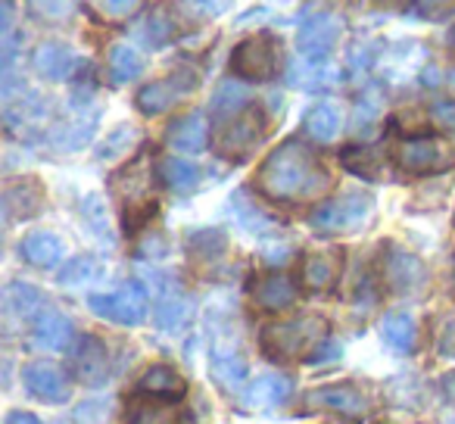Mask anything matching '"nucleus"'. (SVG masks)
Returning a JSON list of instances; mask_svg holds the SVG:
<instances>
[{
  "mask_svg": "<svg viewBox=\"0 0 455 424\" xmlns=\"http://www.w3.org/2000/svg\"><path fill=\"white\" fill-rule=\"evenodd\" d=\"M259 190L275 203H306L322 196L331 188V175L322 159L303 144V140H284L268 153L256 175Z\"/></svg>",
  "mask_w": 455,
  "mask_h": 424,
  "instance_id": "obj_1",
  "label": "nucleus"
},
{
  "mask_svg": "<svg viewBox=\"0 0 455 424\" xmlns=\"http://www.w3.org/2000/svg\"><path fill=\"white\" fill-rule=\"evenodd\" d=\"M328 322L322 316H299L291 322H275L262 331V347L275 359H299L312 347H322Z\"/></svg>",
  "mask_w": 455,
  "mask_h": 424,
  "instance_id": "obj_2",
  "label": "nucleus"
},
{
  "mask_svg": "<svg viewBox=\"0 0 455 424\" xmlns=\"http://www.w3.org/2000/svg\"><path fill=\"white\" fill-rule=\"evenodd\" d=\"M371 212L374 196L365 194V190H349V194L312 209L309 225L322 235H347V231H359L371 219Z\"/></svg>",
  "mask_w": 455,
  "mask_h": 424,
  "instance_id": "obj_3",
  "label": "nucleus"
},
{
  "mask_svg": "<svg viewBox=\"0 0 455 424\" xmlns=\"http://www.w3.org/2000/svg\"><path fill=\"white\" fill-rule=\"evenodd\" d=\"M396 165L409 175H434L455 165V147L443 138L415 134L396 144Z\"/></svg>",
  "mask_w": 455,
  "mask_h": 424,
  "instance_id": "obj_4",
  "label": "nucleus"
},
{
  "mask_svg": "<svg viewBox=\"0 0 455 424\" xmlns=\"http://www.w3.org/2000/svg\"><path fill=\"white\" fill-rule=\"evenodd\" d=\"M281 66V44L272 35H253V38L241 41L231 53V69L235 76L250 78V82H268L275 78Z\"/></svg>",
  "mask_w": 455,
  "mask_h": 424,
  "instance_id": "obj_5",
  "label": "nucleus"
},
{
  "mask_svg": "<svg viewBox=\"0 0 455 424\" xmlns=\"http://www.w3.org/2000/svg\"><path fill=\"white\" fill-rule=\"evenodd\" d=\"M91 312L107 322L116 324H140L147 316V291L132 281V284L119 287V291H109V293H94L88 300Z\"/></svg>",
  "mask_w": 455,
  "mask_h": 424,
  "instance_id": "obj_6",
  "label": "nucleus"
},
{
  "mask_svg": "<svg viewBox=\"0 0 455 424\" xmlns=\"http://www.w3.org/2000/svg\"><path fill=\"white\" fill-rule=\"evenodd\" d=\"M200 84V76H196L194 69H175L169 72L165 78H159V82H150L147 88H140L138 94V109L144 116H159L165 113V109H172L178 100H184L188 94H194V88Z\"/></svg>",
  "mask_w": 455,
  "mask_h": 424,
  "instance_id": "obj_7",
  "label": "nucleus"
},
{
  "mask_svg": "<svg viewBox=\"0 0 455 424\" xmlns=\"http://www.w3.org/2000/svg\"><path fill=\"white\" fill-rule=\"evenodd\" d=\"M209 365H212V378L219 380V387L231 393H243V380H247V359L241 353V343L235 334L219 331L212 337V347H209Z\"/></svg>",
  "mask_w": 455,
  "mask_h": 424,
  "instance_id": "obj_8",
  "label": "nucleus"
},
{
  "mask_svg": "<svg viewBox=\"0 0 455 424\" xmlns=\"http://www.w3.org/2000/svg\"><path fill=\"white\" fill-rule=\"evenodd\" d=\"M116 188H122L128 228L134 231L153 212V190H150V175H147V159H138V163L128 165V169L116 178Z\"/></svg>",
  "mask_w": 455,
  "mask_h": 424,
  "instance_id": "obj_9",
  "label": "nucleus"
},
{
  "mask_svg": "<svg viewBox=\"0 0 455 424\" xmlns=\"http://www.w3.org/2000/svg\"><path fill=\"white\" fill-rule=\"evenodd\" d=\"M150 287H153V297H156V309H153L156 324L163 331H169V334L181 331L190 318V300L184 297L181 287L172 278H165V275H150Z\"/></svg>",
  "mask_w": 455,
  "mask_h": 424,
  "instance_id": "obj_10",
  "label": "nucleus"
},
{
  "mask_svg": "<svg viewBox=\"0 0 455 424\" xmlns=\"http://www.w3.org/2000/svg\"><path fill=\"white\" fill-rule=\"evenodd\" d=\"M262 132H266L262 116L256 109H243L241 116L225 122L219 134V153L228 159H243L262 140Z\"/></svg>",
  "mask_w": 455,
  "mask_h": 424,
  "instance_id": "obj_11",
  "label": "nucleus"
},
{
  "mask_svg": "<svg viewBox=\"0 0 455 424\" xmlns=\"http://www.w3.org/2000/svg\"><path fill=\"white\" fill-rule=\"evenodd\" d=\"M22 384H26V390L32 393L35 399L53 403V405L66 403L72 393L66 372L60 365H53V362H32V365H26L22 368Z\"/></svg>",
  "mask_w": 455,
  "mask_h": 424,
  "instance_id": "obj_12",
  "label": "nucleus"
},
{
  "mask_svg": "<svg viewBox=\"0 0 455 424\" xmlns=\"http://www.w3.org/2000/svg\"><path fill=\"white\" fill-rule=\"evenodd\" d=\"M343 32V22L331 13H318L312 20H306L299 26L297 35V47L306 60H328V53L334 51L337 38Z\"/></svg>",
  "mask_w": 455,
  "mask_h": 424,
  "instance_id": "obj_13",
  "label": "nucleus"
},
{
  "mask_svg": "<svg viewBox=\"0 0 455 424\" xmlns=\"http://www.w3.org/2000/svg\"><path fill=\"white\" fill-rule=\"evenodd\" d=\"M306 409H328V412H340L347 418H365L371 403L365 399V393H359L353 384H328L318 387L306 396Z\"/></svg>",
  "mask_w": 455,
  "mask_h": 424,
  "instance_id": "obj_14",
  "label": "nucleus"
},
{
  "mask_svg": "<svg viewBox=\"0 0 455 424\" xmlns=\"http://www.w3.org/2000/svg\"><path fill=\"white\" fill-rule=\"evenodd\" d=\"M384 275H387V284L396 293H418L427 284V268H424V262L418 260L415 253L399 250V247H390V253H387Z\"/></svg>",
  "mask_w": 455,
  "mask_h": 424,
  "instance_id": "obj_15",
  "label": "nucleus"
},
{
  "mask_svg": "<svg viewBox=\"0 0 455 424\" xmlns=\"http://www.w3.org/2000/svg\"><path fill=\"white\" fill-rule=\"evenodd\" d=\"M72 372L82 380L84 387H100L109 374V359H107V347L97 337H82L72 349Z\"/></svg>",
  "mask_w": 455,
  "mask_h": 424,
  "instance_id": "obj_16",
  "label": "nucleus"
},
{
  "mask_svg": "<svg viewBox=\"0 0 455 424\" xmlns=\"http://www.w3.org/2000/svg\"><path fill=\"white\" fill-rule=\"evenodd\" d=\"M32 66L41 78H47V82H66V78L76 76L78 57L69 44H63V41H44V44H38V51H35Z\"/></svg>",
  "mask_w": 455,
  "mask_h": 424,
  "instance_id": "obj_17",
  "label": "nucleus"
},
{
  "mask_svg": "<svg viewBox=\"0 0 455 424\" xmlns=\"http://www.w3.org/2000/svg\"><path fill=\"white\" fill-rule=\"evenodd\" d=\"M32 347L35 349H47V353H60V349H66L72 343V324L66 316H60L57 309H51L47 306L44 312H41L38 318H35L32 324Z\"/></svg>",
  "mask_w": 455,
  "mask_h": 424,
  "instance_id": "obj_18",
  "label": "nucleus"
},
{
  "mask_svg": "<svg viewBox=\"0 0 455 424\" xmlns=\"http://www.w3.org/2000/svg\"><path fill=\"white\" fill-rule=\"evenodd\" d=\"M209 140V125L203 113H188L181 119H175L169 125V134H165V144L175 153H203Z\"/></svg>",
  "mask_w": 455,
  "mask_h": 424,
  "instance_id": "obj_19",
  "label": "nucleus"
},
{
  "mask_svg": "<svg viewBox=\"0 0 455 424\" xmlns=\"http://www.w3.org/2000/svg\"><path fill=\"white\" fill-rule=\"evenodd\" d=\"M41 203H44V190L35 178H20V181H10L4 188V209H7L10 222L32 219L41 209Z\"/></svg>",
  "mask_w": 455,
  "mask_h": 424,
  "instance_id": "obj_20",
  "label": "nucleus"
},
{
  "mask_svg": "<svg viewBox=\"0 0 455 424\" xmlns=\"http://www.w3.org/2000/svg\"><path fill=\"white\" fill-rule=\"evenodd\" d=\"M291 380L278 372H268L256 378L250 387H243V405L247 409H278L291 399Z\"/></svg>",
  "mask_w": 455,
  "mask_h": 424,
  "instance_id": "obj_21",
  "label": "nucleus"
},
{
  "mask_svg": "<svg viewBox=\"0 0 455 424\" xmlns=\"http://www.w3.org/2000/svg\"><path fill=\"white\" fill-rule=\"evenodd\" d=\"M287 82L293 88H303V91H324V88H334L340 82V69L328 60H293L291 72H287Z\"/></svg>",
  "mask_w": 455,
  "mask_h": 424,
  "instance_id": "obj_22",
  "label": "nucleus"
},
{
  "mask_svg": "<svg viewBox=\"0 0 455 424\" xmlns=\"http://www.w3.org/2000/svg\"><path fill=\"white\" fill-rule=\"evenodd\" d=\"M20 253H22V260H26L28 266L53 268V266H60V260H63L66 244H63V237L53 235V231H32V235L22 237Z\"/></svg>",
  "mask_w": 455,
  "mask_h": 424,
  "instance_id": "obj_23",
  "label": "nucleus"
},
{
  "mask_svg": "<svg viewBox=\"0 0 455 424\" xmlns=\"http://www.w3.org/2000/svg\"><path fill=\"white\" fill-rule=\"evenodd\" d=\"M340 253L337 250H318V253H309L303 260V284L309 291L322 293V291H331L340 278Z\"/></svg>",
  "mask_w": 455,
  "mask_h": 424,
  "instance_id": "obj_24",
  "label": "nucleus"
},
{
  "mask_svg": "<svg viewBox=\"0 0 455 424\" xmlns=\"http://www.w3.org/2000/svg\"><path fill=\"white\" fill-rule=\"evenodd\" d=\"M253 300L266 312H281L297 300V284L287 275H266L253 284Z\"/></svg>",
  "mask_w": 455,
  "mask_h": 424,
  "instance_id": "obj_25",
  "label": "nucleus"
},
{
  "mask_svg": "<svg viewBox=\"0 0 455 424\" xmlns=\"http://www.w3.org/2000/svg\"><path fill=\"white\" fill-rule=\"evenodd\" d=\"M340 128H343L340 107H337V103H328V100L315 103L303 119V132L309 134L312 140H318V144H331V140L340 134Z\"/></svg>",
  "mask_w": 455,
  "mask_h": 424,
  "instance_id": "obj_26",
  "label": "nucleus"
},
{
  "mask_svg": "<svg viewBox=\"0 0 455 424\" xmlns=\"http://www.w3.org/2000/svg\"><path fill=\"white\" fill-rule=\"evenodd\" d=\"M47 116V107L44 100H41L38 94H32V91L22 88V97L20 100H13V97H7V109H4V119H7L10 132H22V128H35L38 122H44Z\"/></svg>",
  "mask_w": 455,
  "mask_h": 424,
  "instance_id": "obj_27",
  "label": "nucleus"
},
{
  "mask_svg": "<svg viewBox=\"0 0 455 424\" xmlns=\"http://www.w3.org/2000/svg\"><path fill=\"white\" fill-rule=\"evenodd\" d=\"M138 393H144V396H156V399H178L184 393V378L169 365H153L140 374Z\"/></svg>",
  "mask_w": 455,
  "mask_h": 424,
  "instance_id": "obj_28",
  "label": "nucleus"
},
{
  "mask_svg": "<svg viewBox=\"0 0 455 424\" xmlns=\"http://www.w3.org/2000/svg\"><path fill=\"white\" fill-rule=\"evenodd\" d=\"M380 337H384L387 347L396 349V353H411L418 343L415 318L405 316V312H390V316H384V322H380Z\"/></svg>",
  "mask_w": 455,
  "mask_h": 424,
  "instance_id": "obj_29",
  "label": "nucleus"
},
{
  "mask_svg": "<svg viewBox=\"0 0 455 424\" xmlns=\"http://www.w3.org/2000/svg\"><path fill=\"white\" fill-rule=\"evenodd\" d=\"M94 125H97V113L91 109L88 116H78V119H69V122H63V125L53 128L51 144L57 147V150H78V147H84L91 140Z\"/></svg>",
  "mask_w": 455,
  "mask_h": 424,
  "instance_id": "obj_30",
  "label": "nucleus"
},
{
  "mask_svg": "<svg viewBox=\"0 0 455 424\" xmlns=\"http://www.w3.org/2000/svg\"><path fill=\"white\" fill-rule=\"evenodd\" d=\"M125 424H178V412L172 409L169 403H163V399L144 396V393H140V399H134V403L128 405Z\"/></svg>",
  "mask_w": 455,
  "mask_h": 424,
  "instance_id": "obj_31",
  "label": "nucleus"
},
{
  "mask_svg": "<svg viewBox=\"0 0 455 424\" xmlns=\"http://www.w3.org/2000/svg\"><path fill=\"white\" fill-rule=\"evenodd\" d=\"M7 309L13 312V316H20V318H38L41 312L47 309V300H44V293H41L38 287L16 281V284L7 287Z\"/></svg>",
  "mask_w": 455,
  "mask_h": 424,
  "instance_id": "obj_32",
  "label": "nucleus"
},
{
  "mask_svg": "<svg viewBox=\"0 0 455 424\" xmlns=\"http://www.w3.org/2000/svg\"><path fill=\"white\" fill-rule=\"evenodd\" d=\"M231 212H235L237 222H241L243 231H250V235H266V231L275 228L272 219H268L253 200H247V194H243V190H237V194L231 196Z\"/></svg>",
  "mask_w": 455,
  "mask_h": 424,
  "instance_id": "obj_33",
  "label": "nucleus"
},
{
  "mask_svg": "<svg viewBox=\"0 0 455 424\" xmlns=\"http://www.w3.org/2000/svg\"><path fill=\"white\" fill-rule=\"evenodd\" d=\"M140 72H144V60H140V53L134 47L128 44L109 47V76H113V82L125 84L132 78H138Z\"/></svg>",
  "mask_w": 455,
  "mask_h": 424,
  "instance_id": "obj_34",
  "label": "nucleus"
},
{
  "mask_svg": "<svg viewBox=\"0 0 455 424\" xmlns=\"http://www.w3.org/2000/svg\"><path fill=\"white\" fill-rule=\"evenodd\" d=\"M228 7H231V0H175V13L181 16L188 26L219 20Z\"/></svg>",
  "mask_w": 455,
  "mask_h": 424,
  "instance_id": "obj_35",
  "label": "nucleus"
},
{
  "mask_svg": "<svg viewBox=\"0 0 455 424\" xmlns=\"http://www.w3.org/2000/svg\"><path fill=\"white\" fill-rule=\"evenodd\" d=\"M163 178L175 194H190L200 184V169L188 159H165L163 163Z\"/></svg>",
  "mask_w": 455,
  "mask_h": 424,
  "instance_id": "obj_36",
  "label": "nucleus"
},
{
  "mask_svg": "<svg viewBox=\"0 0 455 424\" xmlns=\"http://www.w3.org/2000/svg\"><path fill=\"white\" fill-rule=\"evenodd\" d=\"M138 128L134 125H119L113 128V132L107 134V138L97 144V159H103V163H109V159H119L125 156L128 150H132L134 144H138Z\"/></svg>",
  "mask_w": 455,
  "mask_h": 424,
  "instance_id": "obj_37",
  "label": "nucleus"
},
{
  "mask_svg": "<svg viewBox=\"0 0 455 424\" xmlns=\"http://www.w3.org/2000/svg\"><path fill=\"white\" fill-rule=\"evenodd\" d=\"M103 275V262L94 260V256H78L69 266L60 272V284L63 287H84L91 281H97Z\"/></svg>",
  "mask_w": 455,
  "mask_h": 424,
  "instance_id": "obj_38",
  "label": "nucleus"
},
{
  "mask_svg": "<svg viewBox=\"0 0 455 424\" xmlns=\"http://www.w3.org/2000/svg\"><path fill=\"white\" fill-rule=\"evenodd\" d=\"M247 103H250V94H247V91H243L241 84L228 82V84H221L219 94H215L212 113H215V116H221V119L228 122V119H235V116H241Z\"/></svg>",
  "mask_w": 455,
  "mask_h": 424,
  "instance_id": "obj_39",
  "label": "nucleus"
},
{
  "mask_svg": "<svg viewBox=\"0 0 455 424\" xmlns=\"http://www.w3.org/2000/svg\"><path fill=\"white\" fill-rule=\"evenodd\" d=\"M28 10L41 22H66L76 16L78 0H28Z\"/></svg>",
  "mask_w": 455,
  "mask_h": 424,
  "instance_id": "obj_40",
  "label": "nucleus"
},
{
  "mask_svg": "<svg viewBox=\"0 0 455 424\" xmlns=\"http://www.w3.org/2000/svg\"><path fill=\"white\" fill-rule=\"evenodd\" d=\"M225 247H228V241L219 228H203V231H194V235H190V253L203 262L221 256L225 253Z\"/></svg>",
  "mask_w": 455,
  "mask_h": 424,
  "instance_id": "obj_41",
  "label": "nucleus"
},
{
  "mask_svg": "<svg viewBox=\"0 0 455 424\" xmlns=\"http://www.w3.org/2000/svg\"><path fill=\"white\" fill-rule=\"evenodd\" d=\"M82 216H84V222L91 225V231H94L97 237H103L107 244H113V231H109V216H107V206H103L100 196H97V194L84 196Z\"/></svg>",
  "mask_w": 455,
  "mask_h": 424,
  "instance_id": "obj_42",
  "label": "nucleus"
},
{
  "mask_svg": "<svg viewBox=\"0 0 455 424\" xmlns=\"http://www.w3.org/2000/svg\"><path fill=\"white\" fill-rule=\"evenodd\" d=\"M380 116V97H362L359 103H355V113H353V128L359 134H365L368 128L378 122Z\"/></svg>",
  "mask_w": 455,
  "mask_h": 424,
  "instance_id": "obj_43",
  "label": "nucleus"
},
{
  "mask_svg": "<svg viewBox=\"0 0 455 424\" xmlns=\"http://www.w3.org/2000/svg\"><path fill=\"white\" fill-rule=\"evenodd\" d=\"M434 119L446 128H455V103H436L434 107Z\"/></svg>",
  "mask_w": 455,
  "mask_h": 424,
  "instance_id": "obj_44",
  "label": "nucleus"
},
{
  "mask_svg": "<svg viewBox=\"0 0 455 424\" xmlns=\"http://www.w3.org/2000/svg\"><path fill=\"white\" fill-rule=\"evenodd\" d=\"M418 7H421L424 16H443L452 7V0H418Z\"/></svg>",
  "mask_w": 455,
  "mask_h": 424,
  "instance_id": "obj_45",
  "label": "nucleus"
},
{
  "mask_svg": "<svg viewBox=\"0 0 455 424\" xmlns=\"http://www.w3.org/2000/svg\"><path fill=\"white\" fill-rule=\"evenodd\" d=\"M103 7H107L113 16H125L138 7V0H103Z\"/></svg>",
  "mask_w": 455,
  "mask_h": 424,
  "instance_id": "obj_46",
  "label": "nucleus"
},
{
  "mask_svg": "<svg viewBox=\"0 0 455 424\" xmlns=\"http://www.w3.org/2000/svg\"><path fill=\"white\" fill-rule=\"evenodd\" d=\"M7 424H41V421L35 415H28V412H10Z\"/></svg>",
  "mask_w": 455,
  "mask_h": 424,
  "instance_id": "obj_47",
  "label": "nucleus"
},
{
  "mask_svg": "<svg viewBox=\"0 0 455 424\" xmlns=\"http://www.w3.org/2000/svg\"><path fill=\"white\" fill-rule=\"evenodd\" d=\"M443 390H446L449 403L455 405V372H452V374H446V378H443Z\"/></svg>",
  "mask_w": 455,
  "mask_h": 424,
  "instance_id": "obj_48",
  "label": "nucleus"
},
{
  "mask_svg": "<svg viewBox=\"0 0 455 424\" xmlns=\"http://www.w3.org/2000/svg\"><path fill=\"white\" fill-rule=\"evenodd\" d=\"M371 4H378V7H405L409 0H371Z\"/></svg>",
  "mask_w": 455,
  "mask_h": 424,
  "instance_id": "obj_49",
  "label": "nucleus"
},
{
  "mask_svg": "<svg viewBox=\"0 0 455 424\" xmlns=\"http://www.w3.org/2000/svg\"><path fill=\"white\" fill-rule=\"evenodd\" d=\"M449 88H452V91H455V69H452V72H449Z\"/></svg>",
  "mask_w": 455,
  "mask_h": 424,
  "instance_id": "obj_50",
  "label": "nucleus"
}]
</instances>
